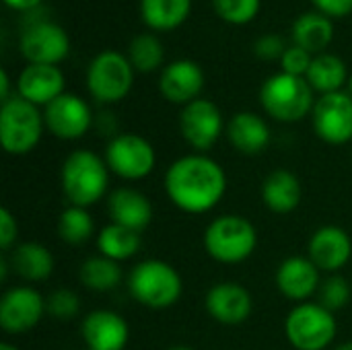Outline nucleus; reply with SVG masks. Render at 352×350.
<instances>
[{"instance_id": "25", "label": "nucleus", "mask_w": 352, "mask_h": 350, "mask_svg": "<svg viewBox=\"0 0 352 350\" xmlns=\"http://www.w3.org/2000/svg\"><path fill=\"white\" fill-rule=\"evenodd\" d=\"M291 35H293L295 45L316 54V52L326 50V45L332 41L334 25L328 14L320 10H307L293 21Z\"/></svg>"}, {"instance_id": "16", "label": "nucleus", "mask_w": 352, "mask_h": 350, "mask_svg": "<svg viewBox=\"0 0 352 350\" xmlns=\"http://www.w3.org/2000/svg\"><path fill=\"white\" fill-rule=\"evenodd\" d=\"M204 87V72L202 68L188 60H173L169 62L161 76H159V91L161 95L171 101V103H179V105H188L196 99H200V91Z\"/></svg>"}, {"instance_id": "7", "label": "nucleus", "mask_w": 352, "mask_h": 350, "mask_svg": "<svg viewBox=\"0 0 352 350\" xmlns=\"http://www.w3.org/2000/svg\"><path fill=\"white\" fill-rule=\"evenodd\" d=\"M336 318L322 303H299L287 316L285 332L297 350H326L336 338Z\"/></svg>"}, {"instance_id": "22", "label": "nucleus", "mask_w": 352, "mask_h": 350, "mask_svg": "<svg viewBox=\"0 0 352 350\" xmlns=\"http://www.w3.org/2000/svg\"><path fill=\"white\" fill-rule=\"evenodd\" d=\"M227 138L241 155H260L270 144V128L254 111H239L227 124Z\"/></svg>"}, {"instance_id": "42", "label": "nucleus", "mask_w": 352, "mask_h": 350, "mask_svg": "<svg viewBox=\"0 0 352 350\" xmlns=\"http://www.w3.org/2000/svg\"><path fill=\"white\" fill-rule=\"evenodd\" d=\"M334 350H352V342H344V344H340L338 349Z\"/></svg>"}, {"instance_id": "28", "label": "nucleus", "mask_w": 352, "mask_h": 350, "mask_svg": "<svg viewBox=\"0 0 352 350\" xmlns=\"http://www.w3.org/2000/svg\"><path fill=\"white\" fill-rule=\"evenodd\" d=\"M97 248H99L101 256H105L113 262H124L138 254L140 233L111 223L101 229V233L97 237Z\"/></svg>"}, {"instance_id": "1", "label": "nucleus", "mask_w": 352, "mask_h": 350, "mask_svg": "<svg viewBox=\"0 0 352 350\" xmlns=\"http://www.w3.org/2000/svg\"><path fill=\"white\" fill-rule=\"evenodd\" d=\"M227 190L225 169L206 155H186L173 161L165 173L169 200L188 215L212 210Z\"/></svg>"}, {"instance_id": "39", "label": "nucleus", "mask_w": 352, "mask_h": 350, "mask_svg": "<svg viewBox=\"0 0 352 350\" xmlns=\"http://www.w3.org/2000/svg\"><path fill=\"white\" fill-rule=\"evenodd\" d=\"M10 8H16V10H29V8H35L41 0H4Z\"/></svg>"}, {"instance_id": "21", "label": "nucleus", "mask_w": 352, "mask_h": 350, "mask_svg": "<svg viewBox=\"0 0 352 350\" xmlns=\"http://www.w3.org/2000/svg\"><path fill=\"white\" fill-rule=\"evenodd\" d=\"M107 215L113 225L142 233L153 221L151 200L134 188H118L109 194Z\"/></svg>"}, {"instance_id": "4", "label": "nucleus", "mask_w": 352, "mask_h": 350, "mask_svg": "<svg viewBox=\"0 0 352 350\" xmlns=\"http://www.w3.org/2000/svg\"><path fill=\"white\" fill-rule=\"evenodd\" d=\"M128 289L140 305L151 309H167L179 301L184 281L171 264L163 260H144L130 272Z\"/></svg>"}, {"instance_id": "30", "label": "nucleus", "mask_w": 352, "mask_h": 350, "mask_svg": "<svg viewBox=\"0 0 352 350\" xmlns=\"http://www.w3.org/2000/svg\"><path fill=\"white\" fill-rule=\"evenodd\" d=\"M93 231H95V223L87 208L68 206L62 210L58 219V235L62 241L70 245H80L91 239Z\"/></svg>"}, {"instance_id": "33", "label": "nucleus", "mask_w": 352, "mask_h": 350, "mask_svg": "<svg viewBox=\"0 0 352 350\" xmlns=\"http://www.w3.org/2000/svg\"><path fill=\"white\" fill-rule=\"evenodd\" d=\"M351 301V285L344 276H328L322 285H320V303L330 309H342L346 303Z\"/></svg>"}, {"instance_id": "11", "label": "nucleus", "mask_w": 352, "mask_h": 350, "mask_svg": "<svg viewBox=\"0 0 352 350\" xmlns=\"http://www.w3.org/2000/svg\"><path fill=\"white\" fill-rule=\"evenodd\" d=\"M225 128L221 109L208 99H196L184 105L179 113V130L186 142L198 153L210 151Z\"/></svg>"}, {"instance_id": "37", "label": "nucleus", "mask_w": 352, "mask_h": 350, "mask_svg": "<svg viewBox=\"0 0 352 350\" xmlns=\"http://www.w3.org/2000/svg\"><path fill=\"white\" fill-rule=\"evenodd\" d=\"M16 235H19L16 219L12 217V212L8 208H2L0 210V248H2V252L12 250V243L16 241Z\"/></svg>"}, {"instance_id": "18", "label": "nucleus", "mask_w": 352, "mask_h": 350, "mask_svg": "<svg viewBox=\"0 0 352 350\" xmlns=\"http://www.w3.org/2000/svg\"><path fill=\"white\" fill-rule=\"evenodd\" d=\"M80 336L89 350H124L130 340V328L120 314L97 309L82 320Z\"/></svg>"}, {"instance_id": "31", "label": "nucleus", "mask_w": 352, "mask_h": 350, "mask_svg": "<svg viewBox=\"0 0 352 350\" xmlns=\"http://www.w3.org/2000/svg\"><path fill=\"white\" fill-rule=\"evenodd\" d=\"M163 58H165L163 43L153 33H140L128 45V60L140 72H151L159 68L163 64Z\"/></svg>"}, {"instance_id": "24", "label": "nucleus", "mask_w": 352, "mask_h": 350, "mask_svg": "<svg viewBox=\"0 0 352 350\" xmlns=\"http://www.w3.org/2000/svg\"><path fill=\"white\" fill-rule=\"evenodd\" d=\"M8 264L12 266V272L19 274L23 281L29 283H41L50 278L54 272V256L50 250L37 241H27L16 245L10 252Z\"/></svg>"}, {"instance_id": "13", "label": "nucleus", "mask_w": 352, "mask_h": 350, "mask_svg": "<svg viewBox=\"0 0 352 350\" xmlns=\"http://www.w3.org/2000/svg\"><path fill=\"white\" fill-rule=\"evenodd\" d=\"M21 54L29 64H54L68 56L70 39L66 31L50 21H39L29 25L19 39Z\"/></svg>"}, {"instance_id": "2", "label": "nucleus", "mask_w": 352, "mask_h": 350, "mask_svg": "<svg viewBox=\"0 0 352 350\" xmlns=\"http://www.w3.org/2000/svg\"><path fill=\"white\" fill-rule=\"evenodd\" d=\"M109 184L107 163L93 151L80 149L66 157L60 169V186L70 206L89 208L103 198Z\"/></svg>"}, {"instance_id": "44", "label": "nucleus", "mask_w": 352, "mask_h": 350, "mask_svg": "<svg viewBox=\"0 0 352 350\" xmlns=\"http://www.w3.org/2000/svg\"><path fill=\"white\" fill-rule=\"evenodd\" d=\"M349 91H351V95H352V74L349 76Z\"/></svg>"}, {"instance_id": "41", "label": "nucleus", "mask_w": 352, "mask_h": 350, "mask_svg": "<svg viewBox=\"0 0 352 350\" xmlns=\"http://www.w3.org/2000/svg\"><path fill=\"white\" fill-rule=\"evenodd\" d=\"M0 350H21V349L12 347V344H8V342H2V344H0Z\"/></svg>"}, {"instance_id": "12", "label": "nucleus", "mask_w": 352, "mask_h": 350, "mask_svg": "<svg viewBox=\"0 0 352 350\" xmlns=\"http://www.w3.org/2000/svg\"><path fill=\"white\" fill-rule=\"evenodd\" d=\"M47 311L45 299L33 287H12L0 299V328L6 334L33 330Z\"/></svg>"}, {"instance_id": "43", "label": "nucleus", "mask_w": 352, "mask_h": 350, "mask_svg": "<svg viewBox=\"0 0 352 350\" xmlns=\"http://www.w3.org/2000/svg\"><path fill=\"white\" fill-rule=\"evenodd\" d=\"M169 350H194V349H190V347H171Z\"/></svg>"}, {"instance_id": "36", "label": "nucleus", "mask_w": 352, "mask_h": 350, "mask_svg": "<svg viewBox=\"0 0 352 350\" xmlns=\"http://www.w3.org/2000/svg\"><path fill=\"white\" fill-rule=\"evenodd\" d=\"M285 50H287L285 39L276 33H264L254 43V52L262 60H280Z\"/></svg>"}, {"instance_id": "20", "label": "nucleus", "mask_w": 352, "mask_h": 350, "mask_svg": "<svg viewBox=\"0 0 352 350\" xmlns=\"http://www.w3.org/2000/svg\"><path fill=\"white\" fill-rule=\"evenodd\" d=\"M19 97L33 105H47L64 93V74L54 64H27L16 80Z\"/></svg>"}, {"instance_id": "15", "label": "nucleus", "mask_w": 352, "mask_h": 350, "mask_svg": "<svg viewBox=\"0 0 352 350\" xmlns=\"http://www.w3.org/2000/svg\"><path fill=\"white\" fill-rule=\"evenodd\" d=\"M204 307L214 322L225 326H237L252 316L254 301L245 287L227 281L208 289Z\"/></svg>"}, {"instance_id": "3", "label": "nucleus", "mask_w": 352, "mask_h": 350, "mask_svg": "<svg viewBox=\"0 0 352 350\" xmlns=\"http://www.w3.org/2000/svg\"><path fill=\"white\" fill-rule=\"evenodd\" d=\"M264 111L278 122H299L314 111V89L305 76L276 72L260 87Z\"/></svg>"}, {"instance_id": "29", "label": "nucleus", "mask_w": 352, "mask_h": 350, "mask_svg": "<svg viewBox=\"0 0 352 350\" xmlns=\"http://www.w3.org/2000/svg\"><path fill=\"white\" fill-rule=\"evenodd\" d=\"M78 276L91 291H111L122 283V268L105 256H95L80 266Z\"/></svg>"}, {"instance_id": "10", "label": "nucleus", "mask_w": 352, "mask_h": 350, "mask_svg": "<svg viewBox=\"0 0 352 350\" xmlns=\"http://www.w3.org/2000/svg\"><path fill=\"white\" fill-rule=\"evenodd\" d=\"M316 134L328 144L352 140V95L344 91L322 95L311 111Z\"/></svg>"}, {"instance_id": "35", "label": "nucleus", "mask_w": 352, "mask_h": 350, "mask_svg": "<svg viewBox=\"0 0 352 350\" xmlns=\"http://www.w3.org/2000/svg\"><path fill=\"white\" fill-rule=\"evenodd\" d=\"M314 58H311V52L299 47V45H289L280 58V66H283V72L287 74H295V76H305L309 66H311Z\"/></svg>"}, {"instance_id": "32", "label": "nucleus", "mask_w": 352, "mask_h": 350, "mask_svg": "<svg viewBox=\"0 0 352 350\" xmlns=\"http://www.w3.org/2000/svg\"><path fill=\"white\" fill-rule=\"evenodd\" d=\"M262 0H212V6L221 19L233 25H243L250 23L258 10H260Z\"/></svg>"}, {"instance_id": "19", "label": "nucleus", "mask_w": 352, "mask_h": 350, "mask_svg": "<svg viewBox=\"0 0 352 350\" xmlns=\"http://www.w3.org/2000/svg\"><path fill=\"white\" fill-rule=\"evenodd\" d=\"M320 268L309 258H287L276 270V287L291 301L305 303L316 291H320Z\"/></svg>"}, {"instance_id": "6", "label": "nucleus", "mask_w": 352, "mask_h": 350, "mask_svg": "<svg viewBox=\"0 0 352 350\" xmlns=\"http://www.w3.org/2000/svg\"><path fill=\"white\" fill-rule=\"evenodd\" d=\"M45 122L37 105L14 95L2 103L0 109V140L8 155H27L31 153L41 134Z\"/></svg>"}, {"instance_id": "40", "label": "nucleus", "mask_w": 352, "mask_h": 350, "mask_svg": "<svg viewBox=\"0 0 352 350\" xmlns=\"http://www.w3.org/2000/svg\"><path fill=\"white\" fill-rule=\"evenodd\" d=\"M0 99H2V103L10 99V91H8V74H6V70H0Z\"/></svg>"}, {"instance_id": "14", "label": "nucleus", "mask_w": 352, "mask_h": 350, "mask_svg": "<svg viewBox=\"0 0 352 350\" xmlns=\"http://www.w3.org/2000/svg\"><path fill=\"white\" fill-rule=\"evenodd\" d=\"M45 128L60 140H76L91 128L93 116L89 105L72 93H62L43 109Z\"/></svg>"}, {"instance_id": "23", "label": "nucleus", "mask_w": 352, "mask_h": 350, "mask_svg": "<svg viewBox=\"0 0 352 350\" xmlns=\"http://www.w3.org/2000/svg\"><path fill=\"white\" fill-rule=\"evenodd\" d=\"M262 200L276 215L293 212L301 202V182L289 169L272 171L262 184Z\"/></svg>"}, {"instance_id": "26", "label": "nucleus", "mask_w": 352, "mask_h": 350, "mask_svg": "<svg viewBox=\"0 0 352 350\" xmlns=\"http://www.w3.org/2000/svg\"><path fill=\"white\" fill-rule=\"evenodd\" d=\"M305 78L314 91L328 95V93H336L342 89V85L349 78V70L340 56L318 54V56H314V62H311Z\"/></svg>"}, {"instance_id": "38", "label": "nucleus", "mask_w": 352, "mask_h": 350, "mask_svg": "<svg viewBox=\"0 0 352 350\" xmlns=\"http://www.w3.org/2000/svg\"><path fill=\"white\" fill-rule=\"evenodd\" d=\"M316 8L324 14L332 17H344L352 12V0H311Z\"/></svg>"}, {"instance_id": "8", "label": "nucleus", "mask_w": 352, "mask_h": 350, "mask_svg": "<svg viewBox=\"0 0 352 350\" xmlns=\"http://www.w3.org/2000/svg\"><path fill=\"white\" fill-rule=\"evenodd\" d=\"M128 56L105 50L97 54L87 70V87L89 93L101 103H116L122 101L134 83V72Z\"/></svg>"}, {"instance_id": "9", "label": "nucleus", "mask_w": 352, "mask_h": 350, "mask_svg": "<svg viewBox=\"0 0 352 350\" xmlns=\"http://www.w3.org/2000/svg\"><path fill=\"white\" fill-rule=\"evenodd\" d=\"M105 163L111 173L122 179H142L157 163L153 144L140 134H118L105 149Z\"/></svg>"}, {"instance_id": "5", "label": "nucleus", "mask_w": 352, "mask_h": 350, "mask_svg": "<svg viewBox=\"0 0 352 350\" xmlns=\"http://www.w3.org/2000/svg\"><path fill=\"white\" fill-rule=\"evenodd\" d=\"M256 227L241 215H223L204 231V250L221 264L245 262L256 252Z\"/></svg>"}, {"instance_id": "34", "label": "nucleus", "mask_w": 352, "mask_h": 350, "mask_svg": "<svg viewBox=\"0 0 352 350\" xmlns=\"http://www.w3.org/2000/svg\"><path fill=\"white\" fill-rule=\"evenodd\" d=\"M47 311L56 318V320H72L78 316L80 311V301L78 295L68 291V289H58L50 295V299L45 301Z\"/></svg>"}, {"instance_id": "17", "label": "nucleus", "mask_w": 352, "mask_h": 350, "mask_svg": "<svg viewBox=\"0 0 352 350\" xmlns=\"http://www.w3.org/2000/svg\"><path fill=\"white\" fill-rule=\"evenodd\" d=\"M307 258L326 272H338L342 270L352 256L351 235L336 225L320 227L307 245Z\"/></svg>"}, {"instance_id": "27", "label": "nucleus", "mask_w": 352, "mask_h": 350, "mask_svg": "<svg viewBox=\"0 0 352 350\" xmlns=\"http://www.w3.org/2000/svg\"><path fill=\"white\" fill-rule=\"evenodd\" d=\"M192 8V0H140L142 21L157 31H171L179 27Z\"/></svg>"}]
</instances>
